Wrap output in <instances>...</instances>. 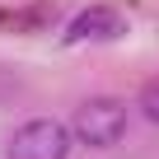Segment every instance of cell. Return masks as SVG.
<instances>
[{"instance_id": "obj_1", "label": "cell", "mask_w": 159, "mask_h": 159, "mask_svg": "<svg viewBox=\"0 0 159 159\" xmlns=\"http://www.w3.org/2000/svg\"><path fill=\"white\" fill-rule=\"evenodd\" d=\"M70 136L89 150H108L126 136V103L117 98H89L80 103V112L70 117Z\"/></svg>"}, {"instance_id": "obj_2", "label": "cell", "mask_w": 159, "mask_h": 159, "mask_svg": "<svg viewBox=\"0 0 159 159\" xmlns=\"http://www.w3.org/2000/svg\"><path fill=\"white\" fill-rule=\"evenodd\" d=\"M70 140H75L70 126H61L52 117H38V122H24L10 136V159H66Z\"/></svg>"}, {"instance_id": "obj_3", "label": "cell", "mask_w": 159, "mask_h": 159, "mask_svg": "<svg viewBox=\"0 0 159 159\" xmlns=\"http://www.w3.org/2000/svg\"><path fill=\"white\" fill-rule=\"evenodd\" d=\"M126 33V19L117 14V10H108V5H89V10H80L70 24H66V42L75 47V42H112V38H122Z\"/></svg>"}, {"instance_id": "obj_4", "label": "cell", "mask_w": 159, "mask_h": 159, "mask_svg": "<svg viewBox=\"0 0 159 159\" xmlns=\"http://www.w3.org/2000/svg\"><path fill=\"white\" fill-rule=\"evenodd\" d=\"M140 112H145V117L159 126V80H150V84L140 89Z\"/></svg>"}]
</instances>
